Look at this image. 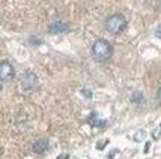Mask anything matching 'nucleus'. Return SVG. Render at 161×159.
Returning <instances> with one entry per match:
<instances>
[{"instance_id":"nucleus-14","label":"nucleus","mask_w":161,"mask_h":159,"mask_svg":"<svg viewBox=\"0 0 161 159\" xmlns=\"http://www.w3.org/2000/svg\"><path fill=\"white\" fill-rule=\"evenodd\" d=\"M68 158V155H62V156H57V159H66Z\"/></svg>"},{"instance_id":"nucleus-8","label":"nucleus","mask_w":161,"mask_h":159,"mask_svg":"<svg viewBox=\"0 0 161 159\" xmlns=\"http://www.w3.org/2000/svg\"><path fill=\"white\" fill-rule=\"evenodd\" d=\"M130 101H131L133 104H142V102L145 101V96H143L142 92H134L133 95L130 96Z\"/></svg>"},{"instance_id":"nucleus-12","label":"nucleus","mask_w":161,"mask_h":159,"mask_svg":"<svg viewBox=\"0 0 161 159\" xmlns=\"http://www.w3.org/2000/svg\"><path fill=\"white\" fill-rule=\"evenodd\" d=\"M81 93H83L84 96H87V98H92V93H91V90H81Z\"/></svg>"},{"instance_id":"nucleus-10","label":"nucleus","mask_w":161,"mask_h":159,"mask_svg":"<svg viewBox=\"0 0 161 159\" xmlns=\"http://www.w3.org/2000/svg\"><path fill=\"white\" fill-rule=\"evenodd\" d=\"M142 135H146V132H145V131H139L136 135H134V140H136L137 143H139V141H142V140H143V137H142Z\"/></svg>"},{"instance_id":"nucleus-7","label":"nucleus","mask_w":161,"mask_h":159,"mask_svg":"<svg viewBox=\"0 0 161 159\" xmlns=\"http://www.w3.org/2000/svg\"><path fill=\"white\" fill-rule=\"evenodd\" d=\"M92 126H105V120H99L98 119V114L97 113H92L89 120H87Z\"/></svg>"},{"instance_id":"nucleus-2","label":"nucleus","mask_w":161,"mask_h":159,"mask_svg":"<svg viewBox=\"0 0 161 159\" xmlns=\"http://www.w3.org/2000/svg\"><path fill=\"white\" fill-rule=\"evenodd\" d=\"M128 21L122 14H112L108 15L104 21V27L107 32H110L113 35H119L122 32H125Z\"/></svg>"},{"instance_id":"nucleus-13","label":"nucleus","mask_w":161,"mask_h":159,"mask_svg":"<svg viewBox=\"0 0 161 159\" xmlns=\"http://www.w3.org/2000/svg\"><path fill=\"white\" fill-rule=\"evenodd\" d=\"M157 101L161 104V87L158 89V92H157Z\"/></svg>"},{"instance_id":"nucleus-9","label":"nucleus","mask_w":161,"mask_h":159,"mask_svg":"<svg viewBox=\"0 0 161 159\" xmlns=\"http://www.w3.org/2000/svg\"><path fill=\"white\" fill-rule=\"evenodd\" d=\"M152 138L154 140H160L161 138V123L158 125V128L152 131Z\"/></svg>"},{"instance_id":"nucleus-5","label":"nucleus","mask_w":161,"mask_h":159,"mask_svg":"<svg viewBox=\"0 0 161 159\" xmlns=\"http://www.w3.org/2000/svg\"><path fill=\"white\" fill-rule=\"evenodd\" d=\"M48 32L50 33H53V35H57V33H66V32H69V26L66 24V23H63V21H53L51 24L48 26Z\"/></svg>"},{"instance_id":"nucleus-1","label":"nucleus","mask_w":161,"mask_h":159,"mask_svg":"<svg viewBox=\"0 0 161 159\" xmlns=\"http://www.w3.org/2000/svg\"><path fill=\"white\" fill-rule=\"evenodd\" d=\"M113 56V45L107 39L99 38L92 45V57L97 62H107Z\"/></svg>"},{"instance_id":"nucleus-3","label":"nucleus","mask_w":161,"mask_h":159,"mask_svg":"<svg viewBox=\"0 0 161 159\" xmlns=\"http://www.w3.org/2000/svg\"><path fill=\"white\" fill-rule=\"evenodd\" d=\"M21 86L24 90H33L38 86V75L32 71H26L21 77Z\"/></svg>"},{"instance_id":"nucleus-11","label":"nucleus","mask_w":161,"mask_h":159,"mask_svg":"<svg viewBox=\"0 0 161 159\" xmlns=\"http://www.w3.org/2000/svg\"><path fill=\"white\" fill-rule=\"evenodd\" d=\"M155 36H157V38H160V39H161V24H160V26H158L157 29H155Z\"/></svg>"},{"instance_id":"nucleus-6","label":"nucleus","mask_w":161,"mask_h":159,"mask_svg":"<svg viewBox=\"0 0 161 159\" xmlns=\"http://www.w3.org/2000/svg\"><path fill=\"white\" fill-rule=\"evenodd\" d=\"M48 140L47 138H39L36 140L35 143H33V146H32V150L35 153H38V155H42V153H45L47 150H48Z\"/></svg>"},{"instance_id":"nucleus-4","label":"nucleus","mask_w":161,"mask_h":159,"mask_svg":"<svg viewBox=\"0 0 161 159\" xmlns=\"http://www.w3.org/2000/svg\"><path fill=\"white\" fill-rule=\"evenodd\" d=\"M14 75H15L14 66L8 60H2V63H0V78H2V81L6 83L9 80H12Z\"/></svg>"}]
</instances>
